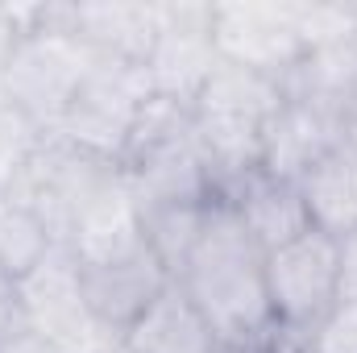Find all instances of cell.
Segmentation results:
<instances>
[{
    "mask_svg": "<svg viewBox=\"0 0 357 353\" xmlns=\"http://www.w3.org/2000/svg\"><path fill=\"white\" fill-rule=\"evenodd\" d=\"M175 283L191 295L225 350L262 353V345L278 333L266 291V254L220 195L212 200L204 233Z\"/></svg>",
    "mask_w": 357,
    "mask_h": 353,
    "instance_id": "cell-1",
    "label": "cell"
},
{
    "mask_svg": "<svg viewBox=\"0 0 357 353\" xmlns=\"http://www.w3.org/2000/svg\"><path fill=\"white\" fill-rule=\"evenodd\" d=\"M278 104H282L278 80L233 63H216L204 88L195 91L191 117L216 175V195H225L233 183H241L250 171L262 167L266 125L274 121Z\"/></svg>",
    "mask_w": 357,
    "mask_h": 353,
    "instance_id": "cell-2",
    "label": "cell"
},
{
    "mask_svg": "<svg viewBox=\"0 0 357 353\" xmlns=\"http://www.w3.org/2000/svg\"><path fill=\"white\" fill-rule=\"evenodd\" d=\"M91 63L96 54L63 25V4H42L38 29L17 38L0 63V96L50 133L75 104Z\"/></svg>",
    "mask_w": 357,
    "mask_h": 353,
    "instance_id": "cell-3",
    "label": "cell"
},
{
    "mask_svg": "<svg viewBox=\"0 0 357 353\" xmlns=\"http://www.w3.org/2000/svg\"><path fill=\"white\" fill-rule=\"evenodd\" d=\"M150 96H154V84H150L146 67L96 54L75 104L67 108V117L50 133L96 154V158L121 163L125 146H129V133H133V121H137V112L146 108Z\"/></svg>",
    "mask_w": 357,
    "mask_h": 353,
    "instance_id": "cell-4",
    "label": "cell"
},
{
    "mask_svg": "<svg viewBox=\"0 0 357 353\" xmlns=\"http://www.w3.org/2000/svg\"><path fill=\"white\" fill-rule=\"evenodd\" d=\"M266 291L274 324L291 337H307L341 299V241L307 229L266 254Z\"/></svg>",
    "mask_w": 357,
    "mask_h": 353,
    "instance_id": "cell-5",
    "label": "cell"
},
{
    "mask_svg": "<svg viewBox=\"0 0 357 353\" xmlns=\"http://www.w3.org/2000/svg\"><path fill=\"white\" fill-rule=\"evenodd\" d=\"M17 287L29 329H38L59 353H108L121 341V333H112L88 308L79 262L67 246H54Z\"/></svg>",
    "mask_w": 357,
    "mask_h": 353,
    "instance_id": "cell-6",
    "label": "cell"
},
{
    "mask_svg": "<svg viewBox=\"0 0 357 353\" xmlns=\"http://www.w3.org/2000/svg\"><path fill=\"white\" fill-rule=\"evenodd\" d=\"M212 46L220 63L282 80L307 50L287 0H225L212 4Z\"/></svg>",
    "mask_w": 357,
    "mask_h": 353,
    "instance_id": "cell-7",
    "label": "cell"
},
{
    "mask_svg": "<svg viewBox=\"0 0 357 353\" xmlns=\"http://www.w3.org/2000/svg\"><path fill=\"white\" fill-rule=\"evenodd\" d=\"M216 63L220 59L212 46V4L162 0V33H158L154 54L146 59L154 91L191 104Z\"/></svg>",
    "mask_w": 357,
    "mask_h": 353,
    "instance_id": "cell-8",
    "label": "cell"
},
{
    "mask_svg": "<svg viewBox=\"0 0 357 353\" xmlns=\"http://www.w3.org/2000/svg\"><path fill=\"white\" fill-rule=\"evenodd\" d=\"M63 25L100 59L137 63L158 46L162 33V0H91V4H63Z\"/></svg>",
    "mask_w": 357,
    "mask_h": 353,
    "instance_id": "cell-9",
    "label": "cell"
},
{
    "mask_svg": "<svg viewBox=\"0 0 357 353\" xmlns=\"http://www.w3.org/2000/svg\"><path fill=\"white\" fill-rule=\"evenodd\" d=\"M79 278H84V299L88 308L112 329V333H125L175 278L167 274V266L154 258L150 246H137L112 262L100 266H79Z\"/></svg>",
    "mask_w": 357,
    "mask_h": 353,
    "instance_id": "cell-10",
    "label": "cell"
},
{
    "mask_svg": "<svg viewBox=\"0 0 357 353\" xmlns=\"http://www.w3.org/2000/svg\"><path fill=\"white\" fill-rule=\"evenodd\" d=\"M137 246H146L142 204H137L125 171H112L84 200V208L75 212L67 250L75 254L79 266H100V262H112V258L129 254V250H137Z\"/></svg>",
    "mask_w": 357,
    "mask_h": 353,
    "instance_id": "cell-11",
    "label": "cell"
},
{
    "mask_svg": "<svg viewBox=\"0 0 357 353\" xmlns=\"http://www.w3.org/2000/svg\"><path fill=\"white\" fill-rule=\"evenodd\" d=\"M345 142L341 133V121L312 108V104H299V100H287L278 104L274 121L266 125V142H262V167L274 179H287V183H299L328 150H337Z\"/></svg>",
    "mask_w": 357,
    "mask_h": 353,
    "instance_id": "cell-12",
    "label": "cell"
},
{
    "mask_svg": "<svg viewBox=\"0 0 357 353\" xmlns=\"http://www.w3.org/2000/svg\"><path fill=\"white\" fill-rule=\"evenodd\" d=\"M220 200L233 204V212L241 216V225L250 229V237L258 241L262 254L287 246V241H295L299 233L312 229L307 204L299 195V183L274 179L266 171H250L241 183H233Z\"/></svg>",
    "mask_w": 357,
    "mask_h": 353,
    "instance_id": "cell-13",
    "label": "cell"
},
{
    "mask_svg": "<svg viewBox=\"0 0 357 353\" xmlns=\"http://www.w3.org/2000/svg\"><path fill=\"white\" fill-rule=\"evenodd\" d=\"M121 345L129 353H212L220 341L212 337L208 320L191 303V295L171 283L125 333Z\"/></svg>",
    "mask_w": 357,
    "mask_h": 353,
    "instance_id": "cell-14",
    "label": "cell"
},
{
    "mask_svg": "<svg viewBox=\"0 0 357 353\" xmlns=\"http://www.w3.org/2000/svg\"><path fill=\"white\" fill-rule=\"evenodd\" d=\"M278 84H282L287 100H299V104H312V108L337 117L341 133H345V112L357 100V46L354 42L316 46Z\"/></svg>",
    "mask_w": 357,
    "mask_h": 353,
    "instance_id": "cell-15",
    "label": "cell"
},
{
    "mask_svg": "<svg viewBox=\"0 0 357 353\" xmlns=\"http://www.w3.org/2000/svg\"><path fill=\"white\" fill-rule=\"evenodd\" d=\"M299 195L307 204V220L312 229L328 233V237H349L357 229V150L354 146H337L328 150L307 175L299 179Z\"/></svg>",
    "mask_w": 357,
    "mask_h": 353,
    "instance_id": "cell-16",
    "label": "cell"
},
{
    "mask_svg": "<svg viewBox=\"0 0 357 353\" xmlns=\"http://www.w3.org/2000/svg\"><path fill=\"white\" fill-rule=\"evenodd\" d=\"M208 204H150L142 208V233H146V246L154 250V258L167 266V274L178 278L183 266L191 258L199 233H204V220H208Z\"/></svg>",
    "mask_w": 357,
    "mask_h": 353,
    "instance_id": "cell-17",
    "label": "cell"
},
{
    "mask_svg": "<svg viewBox=\"0 0 357 353\" xmlns=\"http://www.w3.org/2000/svg\"><path fill=\"white\" fill-rule=\"evenodd\" d=\"M50 250H54V237L42 225V216L29 212L25 204L0 195V274L21 283Z\"/></svg>",
    "mask_w": 357,
    "mask_h": 353,
    "instance_id": "cell-18",
    "label": "cell"
},
{
    "mask_svg": "<svg viewBox=\"0 0 357 353\" xmlns=\"http://www.w3.org/2000/svg\"><path fill=\"white\" fill-rule=\"evenodd\" d=\"M42 142H46V129L33 117H25L13 100L0 96V191L21 175V167L42 150Z\"/></svg>",
    "mask_w": 357,
    "mask_h": 353,
    "instance_id": "cell-19",
    "label": "cell"
},
{
    "mask_svg": "<svg viewBox=\"0 0 357 353\" xmlns=\"http://www.w3.org/2000/svg\"><path fill=\"white\" fill-rule=\"evenodd\" d=\"M295 29L303 38V50L354 42L357 4H295Z\"/></svg>",
    "mask_w": 357,
    "mask_h": 353,
    "instance_id": "cell-20",
    "label": "cell"
},
{
    "mask_svg": "<svg viewBox=\"0 0 357 353\" xmlns=\"http://www.w3.org/2000/svg\"><path fill=\"white\" fill-rule=\"evenodd\" d=\"M303 353H357V299H337L333 312L303 337Z\"/></svg>",
    "mask_w": 357,
    "mask_h": 353,
    "instance_id": "cell-21",
    "label": "cell"
},
{
    "mask_svg": "<svg viewBox=\"0 0 357 353\" xmlns=\"http://www.w3.org/2000/svg\"><path fill=\"white\" fill-rule=\"evenodd\" d=\"M29 329V316H25V303H21V287L13 278L0 274V345L17 333Z\"/></svg>",
    "mask_w": 357,
    "mask_h": 353,
    "instance_id": "cell-22",
    "label": "cell"
},
{
    "mask_svg": "<svg viewBox=\"0 0 357 353\" xmlns=\"http://www.w3.org/2000/svg\"><path fill=\"white\" fill-rule=\"evenodd\" d=\"M341 299H357V229L341 237Z\"/></svg>",
    "mask_w": 357,
    "mask_h": 353,
    "instance_id": "cell-23",
    "label": "cell"
},
{
    "mask_svg": "<svg viewBox=\"0 0 357 353\" xmlns=\"http://www.w3.org/2000/svg\"><path fill=\"white\" fill-rule=\"evenodd\" d=\"M0 353H59L38 329H25V333H17V337H8L4 345H0Z\"/></svg>",
    "mask_w": 357,
    "mask_h": 353,
    "instance_id": "cell-24",
    "label": "cell"
},
{
    "mask_svg": "<svg viewBox=\"0 0 357 353\" xmlns=\"http://www.w3.org/2000/svg\"><path fill=\"white\" fill-rule=\"evenodd\" d=\"M345 146L357 150V100L349 104V112H345Z\"/></svg>",
    "mask_w": 357,
    "mask_h": 353,
    "instance_id": "cell-25",
    "label": "cell"
},
{
    "mask_svg": "<svg viewBox=\"0 0 357 353\" xmlns=\"http://www.w3.org/2000/svg\"><path fill=\"white\" fill-rule=\"evenodd\" d=\"M108 353H129V350H125V345H121V341H116V345H112V350H108Z\"/></svg>",
    "mask_w": 357,
    "mask_h": 353,
    "instance_id": "cell-26",
    "label": "cell"
},
{
    "mask_svg": "<svg viewBox=\"0 0 357 353\" xmlns=\"http://www.w3.org/2000/svg\"><path fill=\"white\" fill-rule=\"evenodd\" d=\"M212 353H237V350H225V345H216V350H212Z\"/></svg>",
    "mask_w": 357,
    "mask_h": 353,
    "instance_id": "cell-27",
    "label": "cell"
},
{
    "mask_svg": "<svg viewBox=\"0 0 357 353\" xmlns=\"http://www.w3.org/2000/svg\"><path fill=\"white\" fill-rule=\"evenodd\" d=\"M354 46H357V33H354Z\"/></svg>",
    "mask_w": 357,
    "mask_h": 353,
    "instance_id": "cell-28",
    "label": "cell"
}]
</instances>
